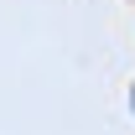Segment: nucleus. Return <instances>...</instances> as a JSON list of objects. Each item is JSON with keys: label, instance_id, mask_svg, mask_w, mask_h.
<instances>
[]
</instances>
